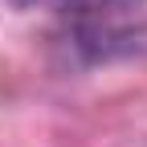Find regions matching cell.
<instances>
[{
  "label": "cell",
  "mask_w": 147,
  "mask_h": 147,
  "mask_svg": "<svg viewBox=\"0 0 147 147\" xmlns=\"http://www.w3.org/2000/svg\"><path fill=\"white\" fill-rule=\"evenodd\" d=\"M16 4H45V0H16Z\"/></svg>",
  "instance_id": "obj_2"
},
{
  "label": "cell",
  "mask_w": 147,
  "mask_h": 147,
  "mask_svg": "<svg viewBox=\"0 0 147 147\" xmlns=\"http://www.w3.org/2000/svg\"><path fill=\"white\" fill-rule=\"evenodd\" d=\"M57 8H74V12H123V8H139L147 0H45Z\"/></svg>",
  "instance_id": "obj_1"
}]
</instances>
